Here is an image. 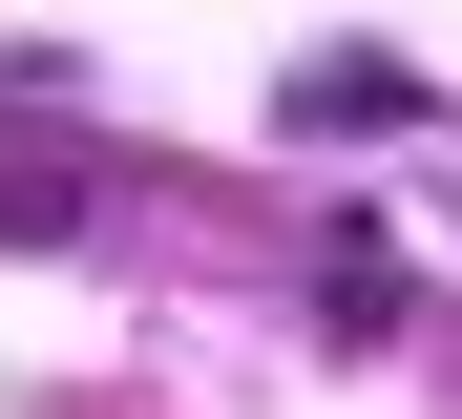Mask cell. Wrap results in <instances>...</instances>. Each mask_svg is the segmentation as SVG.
Wrapping results in <instances>:
<instances>
[{"label":"cell","instance_id":"cell-1","mask_svg":"<svg viewBox=\"0 0 462 419\" xmlns=\"http://www.w3.org/2000/svg\"><path fill=\"white\" fill-rule=\"evenodd\" d=\"M294 126H316V147L357 126V147H378V126H420V84H400V63H294Z\"/></svg>","mask_w":462,"mask_h":419}]
</instances>
